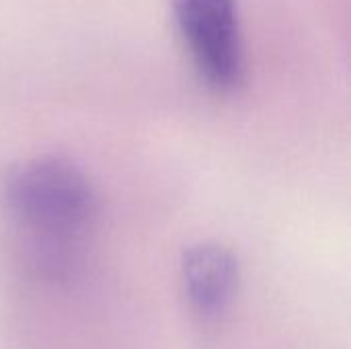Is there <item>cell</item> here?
<instances>
[{
    "instance_id": "3957f363",
    "label": "cell",
    "mask_w": 351,
    "mask_h": 349,
    "mask_svg": "<svg viewBox=\"0 0 351 349\" xmlns=\"http://www.w3.org/2000/svg\"><path fill=\"white\" fill-rule=\"evenodd\" d=\"M181 276L187 300L202 319H218L239 288L237 257L216 243L189 247L183 253Z\"/></svg>"
},
{
    "instance_id": "6da1fadb",
    "label": "cell",
    "mask_w": 351,
    "mask_h": 349,
    "mask_svg": "<svg viewBox=\"0 0 351 349\" xmlns=\"http://www.w3.org/2000/svg\"><path fill=\"white\" fill-rule=\"evenodd\" d=\"M6 208L35 247L62 257L90 226L97 202L86 177L62 158H33L4 181Z\"/></svg>"
},
{
    "instance_id": "7a4b0ae2",
    "label": "cell",
    "mask_w": 351,
    "mask_h": 349,
    "mask_svg": "<svg viewBox=\"0 0 351 349\" xmlns=\"http://www.w3.org/2000/svg\"><path fill=\"white\" fill-rule=\"evenodd\" d=\"M181 33L199 74L218 91L243 76V47L234 0H175Z\"/></svg>"
}]
</instances>
